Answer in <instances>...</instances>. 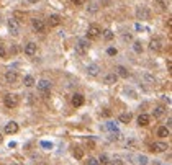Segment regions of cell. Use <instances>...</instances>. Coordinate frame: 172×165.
I'll use <instances>...</instances> for the list:
<instances>
[{"label":"cell","mask_w":172,"mask_h":165,"mask_svg":"<svg viewBox=\"0 0 172 165\" xmlns=\"http://www.w3.org/2000/svg\"><path fill=\"white\" fill-rule=\"evenodd\" d=\"M18 97L15 95V93H7V95L3 97V103L7 108H17L18 106Z\"/></svg>","instance_id":"cell-1"},{"label":"cell","mask_w":172,"mask_h":165,"mask_svg":"<svg viewBox=\"0 0 172 165\" xmlns=\"http://www.w3.org/2000/svg\"><path fill=\"white\" fill-rule=\"evenodd\" d=\"M3 77H5V82H7V83H10V85H15V83L20 80V75H18V72H17V70H12V69H8V70H7Z\"/></svg>","instance_id":"cell-2"},{"label":"cell","mask_w":172,"mask_h":165,"mask_svg":"<svg viewBox=\"0 0 172 165\" xmlns=\"http://www.w3.org/2000/svg\"><path fill=\"white\" fill-rule=\"evenodd\" d=\"M38 90H39L41 95L48 97L49 95V90H51V82L46 80V78H41V80L38 82Z\"/></svg>","instance_id":"cell-3"},{"label":"cell","mask_w":172,"mask_h":165,"mask_svg":"<svg viewBox=\"0 0 172 165\" xmlns=\"http://www.w3.org/2000/svg\"><path fill=\"white\" fill-rule=\"evenodd\" d=\"M136 18H139V20H149L151 18V10L148 8V7L144 5H141L136 8Z\"/></svg>","instance_id":"cell-4"},{"label":"cell","mask_w":172,"mask_h":165,"mask_svg":"<svg viewBox=\"0 0 172 165\" xmlns=\"http://www.w3.org/2000/svg\"><path fill=\"white\" fill-rule=\"evenodd\" d=\"M89 48H90V44H89V39H84V38L77 39V44H76V51H77L79 54H85V52L89 51Z\"/></svg>","instance_id":"cell-5"},{"label":"cell","mask_w":172,"mask_h":165,"mask_svg":"<svg viewBox=\"0 0 172 165\" xmlns=\"http://www.w3.org/2000/svg\"><path fill=\"white\" fill-rule=\"evenodd\" d=\"M7 26H8V33L12 34V36H18V34H20V23L17 20L10 18L8 23H7Z\"/></svg>","instance_id":"cell-6"},{"label":"cell","mask_w":172,"mask_h":165,"mask_svg":"<svg viewBox=\"0 0 172 165\" xmlns=\"http://www.w3.org/2000/svg\"><path fill=\"white\" fill-rule=\"evenodd\" d=\"M100 34H102L100 26H97V25H90V26H89V30H87V38H89V39H97Z\"/></svg>","instance_id":"cell-7"},{"label":"cell","mask_w":172,"mask_h":165,"mask_svg":"<svg viewBox=\"0 0 172 165\" xmlns=\"http://www.w3.org/2000/svg\"><path fill=\"white\" fill-rule=\"evenodd\" d=\"M31 25L34 28V31H38V33H44V30H46V23L41 18H33Z\"/></svg>","instance_id":"cell-8"},{"label":"cell","mask_w":172,"mask_h":165,"mask_svg":"<svg viewBox=\"0 0 172 165\" xmlns=\"http://www.w3.org/2000/svg\"><path fill=\"white\" fill-rule=\"evenodd\" d=\"M149 49H151V51H161L162 49V39H159V38L151 39V42H149Z\"/></svg>","instance_id":"cell-9"},{"label":"cell","mask_w":172,"mask_h":165,"mask_svg":"<svg viewBox=\"0 0 172 165\" xmlns=\"http://www.w3.org/2000/svg\"><path fill=\"white\" fill-rule=\"evenodd\" d=\"M5 132H7V134H15V132H18V124L15 123V121L7 123V124H5Z\"/></svg>","instance_id":"cell-10"},{"label":"cell","mask_w":172,"mask_h":165,"mask_svg":"<svg viewBox=\"0 0 172 165\" xmlns=\"http://www.w3.org/2000/svg\"><path fill=\"white\" fill-rule=\"evenodd\" d=\"M167 149V144H164V142H153L151 144V150H154V152H164Z\"/></svg>","instance_id":"cell-11"},{"label":"cell","mask_w":172,"mask_h":165,"mask_svg":"<svg viewBox=\"0 0 172 165\" xmlns=\"http://www.w3.org/2000/svg\"><path fill=\"white\" fill-rule=\"evenodd\" d=\"M25 54L28 57H33L34 54H36V44H34V42H28V44L25 46Z\"/></svg>","instance_id":"cell-12"},{"label":"cell","mask_w":172,"mask_h":165,"mask_svg":"<svg viewBox=\"0 0 172 165\" xmlns=\"http://www.w3.org/2000/svg\"><path fill=\"white\" fill-rule=\"evenodd\" d=\"M61 21H62V18L59 15H51V17L48 18V25L51 26V28H54V26H59Z\"/></svg>","instance_id":"cell-13"},{"label":"cell","mask_w":172,"mask_h":165,"mask_svg":"<svg viewBox=\"0 0 172 165\" xmlns=\"http://www.w3.org/2000/svg\"><path fill=\"white\" fill-rule=\"evenodd\" d=\"M87 74L90 77H97L100 74V67L97 66V64H90V66H87Z\"/></svg>","instance_id":"cell-14"},{"label":"cell","mask_w":172,"mask_h":165,"mask_svg":"<svg viewBox=\"0 0 172 165\" xmlns=\"http://www.w3.org/2000/svg\"><path fill=\"white\" fill-rule=\"evenodd\" d=\"M117 80H118V75H117V74H107V75L103 77V83H107V85L117 83Z\"/></svg>","instance_id":"cell-15"},{"label":"cell","mask_w":172,"mask_h":165,"mask_svg":"<svg viewBox=\"0 0 172 165\" xmlns=\"http://www.w3.org/2000/svg\"><path fill=\"white\" fill-rule=\"evenodd\" d=\"M70 102H72L74 106H82L84 105V95H81V93H74Z\"/></svg>","instance_id":"cell-16"},{"label":"cell","mask_w":172,"mask_h":165,"mask_svg":"<svg viewBox=\"0 0 172 165\" xmlns=\"http://www.w3.org/2000/svg\"><path fill=\"white\" fill-rule=\"evenodd\" d=\"M115 74H117L118 77H123V78H126L128 75H130L128 69H126V67H123V66H117V67H115Z\"/></svg>","instance_id":"cell-17"},{"label":"cell","mask_w":172,"mask_h":165,"mask_svg":"<svg viewBox=\"0 0 172 165\" xmlns=\"http://www.w3.org/2000/svg\"><path fill=\"white\" fill-rule=\"evenodd\" d=\"M164 114H166V108H164V106H156V108L153 110V116H154L156 119L162 118Z\"/></svg>","instance_id":"cell-18"},{"label":"cell","mask_w":172,"mask_h":165,"mask_svg":"<svg viewBox=\"0 0 172 165\" xmlns=\"http://www.w3.org/2000/svg\"><path fill=\"white\" fill-rule=\"evenodd\" d=\"M149 119H151V118H149L148 114L143 113V114H139V116H138V124L139 126H148L149 124Z\"/></svg>","instance_id":"cell-19"},{"label":"cell","mask_w":172,"mask_h":165,"mask_svg":"<svg viewBox=\"0 0 172 165\" xmlns=\"http://www.w3.org/2000/svg\"><path fill=\"white\" fill-rule=\"evenodd\" d=\"M157 136H159V138H167V136H170V129L166 128V126H161L157 129Z\"/></svg>","instance_id":"cell-20"},{"label":"cell","mask_w":172,"mask_h":165,"mask_svg":"<svg viewBox=\"0 0 172 165\" xmlns=\"http://www.w3.org/2000/svg\"><path fill=\"white\" fill-rule=\"evenodd\" d=\"M131 118H133V114H131V113H121L118 119H120V123H125V124H128V123L131 121Z\"/></svg>","instance_id":"cell-21"},{"label":"cell","mask_w":172,"mask_h":165,"mask_svg":"<svg viewBox=\"0 0 172 165\" xmlns=\"http://www.w3.org/2000/svg\"><path fill=\"white\" fill-rule=\"evenodd\" d=\"M23 83L26 85V87H33L36 82H34V78L31 75H26V77H23Z\"/></svg>","instance_id":"cell-22"},{"label":"cell","mask_w":172,"mask_h":165,"mask_svg":"<svg viewBox=\"0 0 172 165\" xmlns=\"http://www.w3.org/2000/svg\"><path fill=\"white\" fill-rule=\"evenodd\" d=\"M133 51L138 52V54L143 52V44H141V41H134V42H133Z\"/></svg>","instance_id":"cell-23"},{"label":"cell","mask_w":172,"mask_h":165,"mask_svg":"<svg viewBox=\"0 0 172 165\" xmlns=\"http://www.w3.org/2000/svg\"><path fill=\"white\" fill-rule=\"evenodd\" d=\"M143 80H144L146 83H149V85H154V83H156V78H154L153 75H149V74L143 75Z\"/></svg>","instance_id":"cell-24"},{"label":"cell","mask_w":172,"mask_h":165,"mask_svg":"<svg viewBox=\"0 0 172 165\" xmlns=\"http://www.w3.org/2000/svg\"><path fill=\"white\" fill-rule=\"evenodd\" d=\"M113 38H115V34H113L112 30H105V31H103V39H105V41H112Z\"/></svg>","instance_id":"cell-25"},{"label":"cell","mask_w":172,"mask_h":165,"mask_svg":"<svg viewBox=\"0 0 172 165\" xmlns=\"http://www.w3.org/2000/svg\"><path fill=\"white\" fill-rule=\"evenodd\" d=\"M105 128L108 129L110 132H113V131H118V126H117V123H113V121H108V123L105 124Z\"/></svg>","instance_id":"cell-26"},{"label":"cell","mask_w":172,"mask_h":165,"mask_svg":"<svg viewBox=\"0 0 172 165\" xmlns=\"http://www.w3.org/2000/svg\"><path fill=\"white\" fill-rule=\"evenodd\" d=\"M120 139H121V132H120V131L110 132V141H120Z\"/></svg>","instance_id":"cell-27"},{"label":"cell","mask_w":172,"mask_h":165,"mask_svg":"<svg viewBox=\"0 0 172 165\" xmlns=\"http://www.w3.org/2000/svg\"><path fill=\"white\" fill-rule=\"evenodd\" d=\"M149 159L146 155H138V165H148Z\"/></svg>","instance_id":"cell-28"},{"label":"cell","mask_w":172,"mask_h":165,"mask_svg":"<svg viewBox=\"0 0 172 165\" xmlns=\"http://www.w3.org/2000/svg\"><path fill=\"white\" fill-rule=\"evenodd\" d=\"M157 8H159L161 12H166L167 10V5H166V2H164V0H157Z\"/></svg>","instance_id":"cell-29"},{"label":"cell","mask_w":172,"mask_h":165,"mask_svg":"<svg viewBox=\"0 0 172 165\" xmlns=\"http://www.w3.org/2000/svg\"><path fill=\"white\" fill-rule=\"evenodd\" d=\"M41 147L46 149V150H51V149H53V142H49V141H41Z\"/></svg>","instance_id":"cell-30"},{"label":"cell","mask_w":172,"mask_h":165,"mask_svg":"<svg viewBox=\"0 0 172 165\" xmlns=\"http://www.w3.org/2000/svg\"><path fill=\"white\" fill-rule=\"evenodd\" d=\"M74 157H76V159H82V157H84V152H82V149L76 147V149H74Z\"/></svg>","instance_id":"cell-31"},{"label":"cell","mask_w":172,"mask_h":165,"mask_svg":"<svg viewBox=\"0 0 172 165\" xmlns=\"http://www.w3.org/2000/svg\"><path fill=\"white\" fill-rule=\"evenodd\" d=\"M98 163H102V165H108V157H107L105 154H103V155H100Z\"/></svg>","instance_id":"cell-32"},{"label":"cell","mask_w":172,"mask_h":165,"mask_svg":"<svg viewBox=\"0 0 172 165\" xmlns=\"http://www.w3.org/2000/svg\"><path fill=\"white\" fill-rule=\"evenodd\" d=\"M121 38H123V41H131V39H133L131 33H126V31H123V33H121Z\"/></svg>","instance_id":"cell-33"},{"label":"cell","mask_w":172,"mask_h":165,"mask_svg":"<svg viewBox=\"0 0 172 165\" xmlns=\"http://www.w3.org/2000/svg\"><path fill=\"white\" fill-rule=\"evenodd\" d=\"M85 165H100L97 159H94V157H89V160L85 162Z\"/></svg>","instance_id":"cell-34"},{"label":"cell","mask_w":172,"mask_h":165,"mask_svg":"<svg viewBox=\"0 0 172 165\" xmlns=\"http://www.w3.org/2000/svg\"><path fill=\"white\" fill-rule=\"evenodd\" d=\"M107 54H108V56H117L118 51H117V48H108V49H107Z\"/></svg>","instance_id":"cell-35"},{"label":"cell","mask_w":172,"mask_h":165,"mask_svg":"<svg viewBox=\"0 0 172 165\" xmlns=\"http://www.w3.org/2000/svg\"><path fill=\"white\" fill-rule=\"evenodd\" d=\"M90 13H95L97 10H98V5H95V3H90V7H89V8H87Z\"/></svg>","instance_id":"cell-36"},{"label":"cell","mask_w":172,"mask_h":165,"mask_svg":"<svg viewBox=\"0 0 172 165\" xmlns=\"http://www.w3.org/2000/svg\"><path fill=\"white\" fill-rule=\"evenodd\" d=\"M112 165H125V162L121 160V159H113L112 160Z\"/></svg>","instance_id":"cell-37"},{"label":"cell","mask_w":172,"mask_h":165,"mask_svg":"<svg viewBox=\"0 0 172 165\" xmlns=\"http://www.w3.org/2000/svg\"><path fill=\"white\" fill-rule=\"evenodd\" d=\"M110 114H112V111H110L108 108H103V111H102V116H105V118H108Z\"/></svg>","instance_id":"cell-38"},{"label":"cell","mask_w":172,"mask_h":165,"mask_svg":"<svg viewBox=\"0 0 172 165\" xmlns=\"http://www.w3.org/2000/svg\"><path fill=\"white\" fill-rule=\"evenodd\" d=\"M126 93H128V95H130L131 98H136V92H134V90H131V88H126Z\"/></svg>","instance_id":"cell-39"},{"label":"cell","mask_w":172,"mask_h":165,"mask_svg":"<svg viewBox=\"0 0 172 165\" xmlns=\"http://www.w3.org/2000/svg\"><path fill=\"white\" fill-rule=\"evenodd\" d=\"M7 56V51H5V48L0 44V57H5Z\"/></svg>","instance_id":"cell-40"},{"label":"cell","mask_w":172,"mask_h":165,"mask_svg":"<svg viewBox=\"0 0 172 165\" xmlns=\"http://www.w3.org/2000/svg\"><path fill=\"white\" fill-rule=\"evenodd\" d=\"M70 2H72L74 5H84V3H85V0H70Z\"/></svg>","instance_id":"cell-41"},{"label":"cell","mask_w":172,"mask_h":165,"mask_svg":"<svg viewBox=\"0 0 172 165\" xmlns=\"http://www.w3.org/2000/svg\"><path fill=\"white\" fill-rule=\"evenodd\" d=\"M134 144H136V142H134L133 139H130V141H128V142H126V147H133Z\"/></svg>","instance_id":"cell-42"},{"label":"cell","mask_w":172,"mask_h":165,"mask_svg":"<svg viewBox=\"0 0 172 165\" xmlns=\"http://www.w3.org/2000/svg\"><path fill=\"white\" fill-rule=\"evenodd\" d=\"M170 124H172V119H170V118H167V126H166V128H170Z\"/></svg>","instance_id":"cell-43"},{"label":"cell","mask_w":172,"mask_h":165,"mask_svg":"<svg viewBox=\"0 0 172 165\" xmlns=\"http://www.w3.org/2000/svg\"><path fill=\"white\" fill-rule=\"evenodd\" d=\"M153 165H162V163H161L159 160H154V162H153Z\"/></svg>","instance_id":"cell-44"},{"label":"cell","mask_w":172,"mask_h":165,"mask_svg":"<svg viewBox=\"0 0 172 165\" xmlns=\"http://www.w3.org/2000/svg\"><path fill=\"white\" fill-rule=\"evenodd\" d=\"M30 3H36V2H39V0H28Z\"/></svg>","instance_id":"cell-45"},{"label":"cell","mask_w":172,"mask_h":165,"mask_svg":"<svg viewBox=\"0 0 172 165\" xmlns=\"http://www.w3.org/2000/svg\"><path fill=\"white\" fill-rule=\"evenodd\" d=\"M3 141V138H2V134H0V142H2Z\"/></svg>","instance_id":"cell-46"},{"label":"cell","mask_w":172,"mask_h":165,"mask_svg":"<svg viewBox=\"0 0 172 165\" xmlns=\"http://www.w3.org/2000/svg\"><path fill=\"white\" fill-rule=\"evenodd\" d=\"M0 21H2V18H0Z\"/></svg>","instance_id":"cell-47"}]
</instances>
